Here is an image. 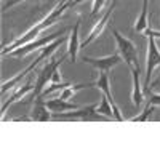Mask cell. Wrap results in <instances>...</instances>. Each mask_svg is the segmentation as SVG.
Listing matches in <instances>:
<instances>
[{"instance_id":"1","label":"cell","mask_w":160,"mask_h":160,"mask_svg":"<svg viewBox=\"0 0 160 160\" xmlns=\"http://www.w3.org/2000/svg\"><path fill=\"white\" fill-rule=\"evenodd\" d=\"M74 7V3H72V0H61V2L55 7V8H51L50 10V13L42 19V21H38V22H35V26H32V28L26 32V34H22L21 37H18V38H15L11 43H8V45H3V48H2V55L3 56H7L10 51H13V50H16V48H19V47H22V45H26V43H29V42H32V40H35L40 34H42L47 28H50V26H53L55 24L61 16H62V13L68 10V8H72Z\"/></svg>"},{"instance_id":"2","label":"cell","mask_w":160,"mask_h":160,"mask_svg":"<svg viewBox=\"0 0 160 160\" xmlns=\"http://www.w3.org/2000/svg\"><path fill=\"white\" fill-rule=\"evenodd\" d=\"M66 40H68V38H66V34L64 35H61V37H58L56 40H53V42L51 43H48L47 47H43L42 48V51H40V55L32 61V64H29L28 66V68H26L24 71H21V72H18L15 77H11L10 80H5V82L2 83V95H5V93L8 91V90H11V88H15L19 82H21V80L26 77V75H28L29 72H32L35 68H37V66L40 64V62H42V61H45V59H48V58H51V55H53V53H55L64 42H66Z\"/></svg>"},{"instance_id":"3","label":"cell","mask_w":160,"mask_h":160,"mask_svg":"<svg viewBox=\"0 0 160 160\" xmlns=\"http://www.w3.org/2000/svg\"><path fill=\"white\" fill-rule=\"evenodd\" d=\"M69 55L66 53L64 56L61 58H51L42 69H40L37 72V78H35V85H34V90H32V99L38 98L40 95H42V91L48 87V83H51L53 77H55V74L58 72L59 66L66 61V58H68Z\"/></svg>"},{"instance_id":"4","label":"cell","mask_w":160,"mask_h":160,"mask_svg":"<svg viewBox=\"0 0 160 160\" xmlns=\"http://www.w3.org/2000/svg\"><path fill=\"white\" fill-rule=\"evenodd\" d=\"M53 120H80V122H99V120H109L98 112V104H90L87 108H78L74 111L53 114Z\"/></svg>"},{"instance_id":"5","label":"cell","mask_w":160,"mask_h":160,"mask_svg":"<svg viewBox=\"0 0 160 160\" xmlns=\"http://www.w3.org/2000/svg\"><path fill=\"white\" fill-rule=\"evenodd\" d=\"M69 31H71L69 28H64V29H61V31H58V32H55V34L43 35V37H37L35 40H32V42H29V43H26V45H22V47H19V48H16V50L10 51L8 55H10L11 58H24V56L31 55V53H34V51H37V50H42L43 47H47L48 43H51L53 40H56L58 37L68 34Z\"/></svg>"},{"instance_id":"6","label":"cell","mask_w":160,"mask_h":160,"mask_svg":"<svg viewBox=\"0 0 160 160\" xmlns=\"http://www.w3.org/2000/svg\"><path fill=\"white\" fill-rule=\"evenodd\" d=\"M112 35H114L115 42H117L118 53H120V56L123 58L125 64L128 66L130 69H133V68H139V62H138V50H136L135 43H133L130 38H127L125 35H122L117 29L112 31Z\"/></svg>"},{"instance_id":"7","label":"cell","mask_w":160,"mask_h":160,"mask_svg":"<svg viewBox=\"0 0 160 160\" xmlns=\"http://www.w3.org/2000/svg\"><path fill=\"white\" fill-rule=\"evenodd\" d=\"M160 66V51L155 42V37H148V56H146V77H144V91L151 88V77L154 69Z\"/></svg>"},{"instance_id":"8","label":"cell","mask_w":160,"mask_h":160,"mask_svg":"<svg viewBox=\"0 0 160 160\" xmlns=\"http://www.w3.org/2000/svg\"><path fill=\"white\" fill-rule=\"evenodd\" d=\"M85 64H90L93 66L96 71H111L112 68H115L117 64L123 62V58L120 56V53H114V55H109V56H104V58H91V56H83L82 58Z\"/></svg>"},{"instance_id":"9","label":"cell","mask_w":160,"mask_h":160,"mask_svg":"<svg viewBox=\"0 0 160 160\" xmlns=\"http://www.w3.org/2000/svg\"><path fill=\"white\" fill-rule=\"evenodd\" d=\"M117 2L118 0H112V3L109 5V8L104 11V15L101 16V19H98L96 21V24L93 26V29L90 31V34H88V37L82 42V48L83 47H87V45H90L95 38H98L101 34H102V31H104V28L108 26V22H109V19H111V16H112V13H114V10H115V5H117Z\"/></svg>"},{"instance_id":"10","label":"cell","mask_w":160,"mask_h":160,"mask_svg":"<svg viewBox=\"0 0 160 160\" xmlns=\"http://www.w3.org/2000/svg\"><path fill=\"white\" fill-rule=\"evenodd\" d=\"M53 112L48 109V106L45 102V98L38 96L34 99V106L31 111V120L32 122H48V120H53Z\"/></svg>"},{"instance_id":"11","label":"cell","mask_w":160,"mask_h":160,"mask_svg":"<svg viewBox=\"0 0 160 160\" xmlns=\"http://www.w3.org/2000/svg\"><path fill=\"white\" fill-rule=\"evenodd\" d=\"M131 71V80H133V88H131V102L135 108H139V106L144 102V88L141 85V80H139V75H141V68H133L130 69Z\"/></svg>"},{"instance_id":"12","label":"cell","mask_w":160,"mask_h":160,"mask_svg":"<svg viewBox=\"0 0 160 160\" xmlns=\"http://www.w3.org/2000/svg\"><path fill=\"white\" fill-rule=\"evenodd\" d=\"M80 19L75 21L74 28L71 29V35H69V45H68V55L71 58V62H75L77 61V56H78V50L82 48V42L78 40V29H80Z\"/></svg>"},{"instance_id":"13","label":"cell","mask_w":160,"mask_h":160,"mask_svg":"<svg viewBox=\"0 0 160 160\" xmlns=\"http://www.w3.org/2000/svg\"><path fill=\"white\" fill-rule=\"evenodd\" d=\"M48 109L53 112V114H61V112H68V111H74V109H78V106L74 104V102H69L68 99H62L59 96L56 98H51V99H45Z\"/></svg>"},{"instance_id":"14","label":"cell","mask_w":160,"mask_h":160,"mask_svg":"<svg viewBox=\"0 0 160 160\" xmlns=\"http://www.w3.org/2000/svg\"><path fill=\"white\" fill-rule=\"evenodd\" d=\"M34 85L35 83H32V80H29L28 83L26 85H22V87H19L15 93H13V95L8 98V99H5L3 101V104H2V112L5 114L7 112V109L10 108L11 104H15V102H18L19 99H22L26 95H29V93H32V90H34Z\"/></svg>"},{"instance_id":"15","label":"cell","mask_w":160,"mask_h":160,"mask_svg":"<svg viewBox=\"0 0 160 160\" xmlns=\"http://www.w3.org/2000/svg\"><path fill=\"white\" fill-rule=\"evenodd\" d=\"M98 72H99V74H98V78L95 80V82H93V85H95V88L101 90L104 95L111 99L112 104H115V102H114V96H112V91H111V83H109L108 71H98Z\"/></svg>"},{"instance_id":"16","label":"cell","mask_w":160,"mask_h":160,"mask_svg":"<svg viewBox=\"0 0 160 160\" xmlns=\"http://www.w3.org/2000/svg\"><path fill=\"white\" fill-rule=\"evenodd\" d=\"M148 28H149V5H142L141 13H139L135 26H133V29H135V32L144 34V31Z\"/></svg>"},{"instance_id":"17","label":"cell","mask_w":160,"mask_h":160,"mask_svg":"<svg viewBox=\"0 0 160 160\" xmlns=\"http://www.w3.org/2000/svg\"><path fill=\"white\" fill-rule=\"evenodd\" d=\"M98 112L104 117H108L109 120H115V115H114V104L111 102V99L108 98L102 93V96L99 99V104H98Z\"/></svg>"},{"instance_id":"18","label":"cell","mask_w":160,"mask_h":160,"mask_svg":"<svg viewBox=\"0 0 160 160\" xmlns=\"http://www.w3.org/2000/svg\"><path fill=\"white\" fill-rule=\"evenodd\" d=\"M154 108L155 106L154 104H151V102H148V106L144 108V111L141 112V114H138V115H135V117H131L130 120L131 122H148V120L151 118V115H152V112H154Z\"/></svg>"},{"instance_id":"19","label":"cell","mask_w":160,"mask_h":160,"mask_svg":"<svg viewBox=\"0 0 160 160\" xmlns=\"http://www.w3.org/2000/svg\"><path fill=\"white\" fill-rule=\"evenodd\" d=\"M146 95H148V102L154 104V106H160V93H154L151 88L144 91Z\"/></svg>"},{"instance_id":"20","label":"cell","mask_w":160,"mask_h":160,"mask_svg":"<svg viewBox=\"0 0 160 160\" xmlns=\"http://www.w3.org/2000/svg\"><path fill=\"white\" fill-rule=\"evenodd\" d=\"M104 2H106V0H93V5H91V16L98 15V13L101 11V8L104 7Z\"/></svg>"},{"instance_id":"21","label":"cell","mask_w":160,"mask_h":160,"mask_svg":"<svg viewBox=\"0 0 160 160\" xmlns=\"http://www.w3.org/2000/svg\"><path fill=\"white\" fill-rule=\"evenodd\" d=\"M158 85H160V77H158V78L155 80V82L152 83V87H151V88H154V87H158Z\"/></svg>"},{"instance_id":"22","label":"cell","mask_w":160,"mask_h":160,"mask_svg":"<svg viewBox=\"0 0 160 160\" xmlns=\"http://www.w3.org/2000/svg\"><path fill=\"white\" fill-rule=\"evenodd\" d=\"M82 2H85V0H72V3H74V7H75V5H78V3H82Z\"/></svg>"},{"instance_id":"23","label":"cell","mask_w":160,"mask_h":160,"mask_svg":"<svg viewBox=\"0 0 160 160\" xmlns=\"http://www.w3.org/2000/svg\"><path fill=\"white\" fill-rule=\"evenodd\" d=\"M142 5H149V0H142Z\"/></svg>"}]
</instances>
